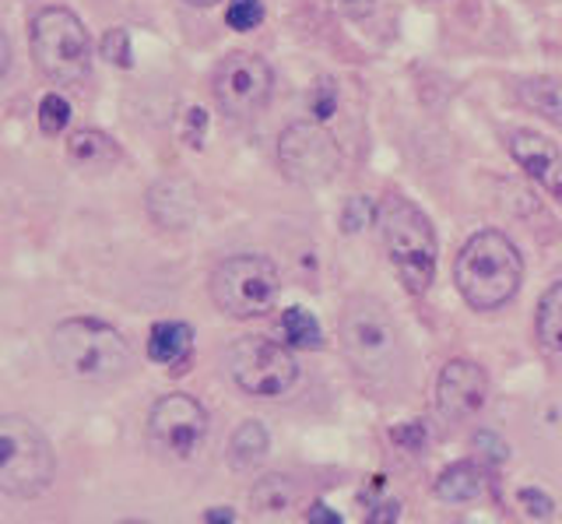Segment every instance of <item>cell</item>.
I'll return each instance as SVG.
<instances>
[{
	"label": "cell",
	"mask_w": 562,
	"mask_h": 524,
	"mask_svg": "<svg viewBox=\"0 0 562 524\" xmlns=\"http://www.w3.org/2000/svg\"><path fill=\"white\" fill-rule=\"evenodd\" d=\"M49 356L57 370L81 383H110L131 370L134 353L113 324L95 317L60 321L49 335Z\"/></svg>",
	"instance_id": "6da1fadb"
},
{
	"label": "cell",
	"mask_w": 562,
	"mask_h": 524,
	"mask_svg": "<svg viewBox=\"0 0 562 524\" xmlns=\"http://www.w3.org/2000/svg\"><path fill=\"white\" fill-rule=\"evenodd\" d=\"M453 282L471 310H499L517 296L524 282V260L514 239L496 230H485L464 243L457 254Z\"/></svg>",
	"instance_id": "7a4b0ae2"
},
{
	"label": "cell",
	"mask_w": 562,
	"mask_h": 524,
	"mask_svg": "<svg viewBox=\"0 0 562 524\" xmlns=\"http://www.w3.org/2000/svg\"><path fill=\"white\" fill-rule=\"evenodd\" d=\"M376 225H380L386 257H391L394 271L401 275L404 289L415 292V296L429 292L432 278H436L439 247H436L432 222L422 215V208H415L408 198L391 194L380 204Z\"/></svg>",
	"instance_id": "3957f363"
},
{
	"label": "cell",
	"mask_w": 562,
	"mask_h": 524,
	"mask_svg": "<svg viewBox=\"0 0 562 524\" xmlns=\"http://www.w3.org/2000/svg\"><path fill=\"white\" fill-rule=\"evenodd\" d=\"M341 345L348 363L356 366V374L376 383V388L391 383L404 366L397 327L376 300L348 303V310L341 313Z\"/></svg>",
	"instance_id": "277c9868"
},
{
	"label": "cell",
	"mask_w": 562,
	"mask_h": 524,
	"mask_svg": "<svg viewBox=\"0 0 562 524\" xmlns=\"http://www.w3.org/2000/svg\"><path fill=\"white\" fill-rule=\"evenodd\" d=\"M57 476V454L46 433L25 415L0 419V489L14 500H32Z\"/></svg>",
	"instance_id": "5b68a950"
},
{
	"label": "cell",
	"mask_w": 562,
	"mask_h": 524,
	"mask_svg": "<svg viewBox=\"0 0 562 524\" xmlns=\"http://www.w3.org/2000/svg\"><path fill=\"white\" fill-rule=\"evenodd\" d=\"M35 67L57 85H78L92 75V40L81 19L67 8H43L32 19Z\"/></svg>",
	"instance_id": "8992f818"
},
{
	"label": "cell",
	"mask_w": 562,
	"mask_h": 524,
	"mask_svg": "<svg viewBox=\"0 0 562 524\" xmlns=\"http://www.w3.org/2000/svg\"><path fill=\"white\" fill-rule=\"evenodd\" d=\"M281 292V275L268 257L236 254L211 271V300L236 321L263 317Z\"/></svg>",
	"instance_id": "52a82bcc"
},
{
	"label": "cell",
	"mask_w": 562,
	"mask_h": 524,
	"mask_svg": "<svg viewBox=\"0 0 562 524\" xmlns=\"http://www.w3.org/2000/svg\"><path fill=\"white\" fill-rule=\"evenodd\" d=\"M225 363L236 388L254 398H278L292 391V383L299 380V366L289 348L263 335H246L233 342Z\"/></svg>",
	"instance_id": "ba28073f"
},
{
	"label": "cell",
	"mask_w": 562,
	"mask_h": 524,
	"mask_svg": "<svg viewBox=\"0 0 562 524\" xmlns=\"http://www.w3.org/2000/svg\"><path fill=\"white\" fill-rule=\"evenodd\" d=\"M278 163L292 183L324 187L338 177L341 152H338V142H334L321 124L299 120V124H289L278 137Z\"/></svg>",
	"instance_id": "9c48e42d"
},
{
	"label": "cell",
	"mask_w": 562,
	"mask_h": 524,
	"mask_svg": "<svg viewBox=\"0 0 562 524\" xmlns=\"http://www.w3.org/2000/svg\"><path fill=\"white\" fill-rule=\"evenodd\" d=\"M207 436V412L198 398L190 394H166L158 398L148 412V441L151 447L172 461L193 458V450L204 444Z\"/></svg>",
	"instance_id": "30bf717a"
},
{
	"label": "cell",
	"mask_w": 562,
	"mask_h": 524,
	"mask_svg": "<svg viewBox=\"0 0 562 524\" xmlns=\"http://www.w3.org/2000/svg\"><path fill=\"white\" fill-rule=\"evenodd\" d=\"M271 67L263 64L257 54H228L218 67L215 78H211V92H215V102L233 116V120H250L257 116L271 99Z\"/></svg>",
	"instance_id": "8fae6325"
},
{
	"label": "cell",
	"mask_w": 562,
	"mask_h": 524,
	"mask_svg": "<svg viewBox=\"0 0 562 524\" xmlns=\"http://www.w3.org/2000/svg\"><path fill=\"white\" fill-rule=\"evenodd\" d=\"M488 401V377L479 363L450 359L436 377V412L447 423H468Z\"/></svg>",
	"instance_id": "7c38bea8"
},
{
	"label": "cell",
	"mask_w": 562,
	"mask_h": 524,
	"mask_svg": "<svg viewBox=\"0 0 562 524\" xmlns=\"http://www.w3.org/2000/svg\"><path fill=\"white\" fill-rule=\"evenodd\" d=\"M506 148L527 177H531L552 201L562 204V148L549 142L544 134L524 131V127L506 134Z\"/></svg>",
	"instance_id": "4fadbf2b"
},
{
	"label": "cell",
	"mask_w": 562,
	"mask_h": 524,
	"mask_svg": "<svg viewBox=\"0 0 562 524\" xmlns=\"http://www.w3.org/2000/svg\"><path fill=\"white\" fill-rule=\"evenodd\" d=\"M193 356V331L183 321H158L148 331V359L169 370H183Z\"/></svg>",
	"instance_id": "5bb4252c"
},
{
	"label": "cell",
	"mask_w": 562,
	"mask_h": 524,
	"mask_svg": "<svg viewBox=\"0 0 562 524\" xmlns=\"http://www.w3.org/2000/svg\"><path fill=\"white\" fill-rule=\"evenodd\" d=\"M67 159L78 163V166H88V169H113L123 152L120 145L113 142L110 134L102 131H75L67 142Z\"/></svg>",
	"instance_id": "9a60e30c"
},
{
	"label": "cell",
	"mask_w": 562,
	"mask_h": 524,
	"mask_svg": "<svg viewBox=\"0 0 562 524\" xmlns=\"http://www.w3.org/2000/svg\"><path fill=\"white\" fill-rule=\"evenodd\" d=\"M485 489V471L474 461H457L436 479V497L447 503H471Z\"/></svg>",
	"instance_id": "2e32d148"
},
{
	"label": "cell",
	"mask_w": 562,
	"mask_h": 524,
	"mask_svg": "<svg viewBox=\"0 0 562 524\" xmlns=\"http://www.w3.org/2000/svg\"><path fill=\"white\" fill-rule=\"evenodd\" d=\"M271 441H268V430H263L260 419H246V423L236 426L233 441H228V461L236 468H254L263 461Z\"/></svg>",
	"instance_id": "e0dca14e"
},
{
	"label": "cell",
	"mask_w": 562,
	"mask_h": 524,
	"mask_svg": "<svg viewBox=\"0 0 562 524\" xmlns=\"http://www.w3.org/2000/svg\"><path fill=\"white\" fill-rule=\"evenodd\" d=\"M535 331L544 348H552V353L562 356V282L544 289L538 313H535Z\"/></svg>",
	"instance_id": "ac0fdd59"
},
{
	"label": "cell",
	"mask_w": 562,
	"mask_h": 524,
	"mask_svg": "<svg viewBox=\"0 0 562 524\" xmlns=\"http://www.w3.org/2000/svg\"><path fill=\"white\" fill-rule=\"evenodd\" d=\"M520 99L527 102L531 110H538L544 120L562 131V81L555 78H531L520 85Z\"/></svg>",
	"instance_id": "d6986e66"
},
{
	"label": "cell",
	"mask_w": 562,
	"mask_h": 524,
	"mask_svg": "<svg viewBox=\"0 0 562 524\" xmlns=\"http://www.w3.org/2000/svg\"><path fill=\"white\" fill-rule=\"evenodd\" d=\"M281 335H285V345H292V348H321L324 345L321 321L303 306H289L281 313Z\"/></svg>",
	"instance_id": "ffe728a7"
},
{
	"label": "cell",
	"mask_w": 562,
	"mask_h": 524,
	"mask_svg": "<svg viewBox=\"0 0 562 524\" xmlns=\"http://www.w3.org/2000/svg\"><path fill=\"white\" fill-rule=\"evenodd\" d=\"M67 124H70V102L60 92L43 96V102H40V127H43V134L57 137V134L67 131Z\"/></svg>",
	"instance_id": "44dd1931"
},
{
	"label": "cell",
	"mask_w": 562,
	"mask_h": 524,
	"mask_svg": "<svg viewBox=\"0 0 562 524\" xmlns=\"http://www.w3.org/2000/svg\"><path fill=\"white\" fill-rule=\"evenodd\" d=\"M225 22L236 32H250L263 22V4L260 0H228L225 4Z\"/></svg>",
	"instance_id": "7402d4cb"
},
{
	"label": "cell",
	"mask_w": 562,
	"mask_h": 524,
	"mask_svg": "<svg viewBox=\"0 0 562 524\" xmlns=\"http://www.w3.org/2000/svg\"><path fill=\"white\" fill-rule=\"evenodd\" d=\"M102 57L116 64V67H131L134 54H131V32L127 29H110L102 36Z\"/></svg>",
	"instance_id": "603a6c76"
},
{
	"label": "cell",
	"mask_w": 562,
	"mask_h": 524,
	"mask_svg": "<svg viewBox=\"0 0 562 524\" xmlns=\"http://www.w3.org/2000/svg\"><path fill=\"white\" fill-rule=\"evenodd\" d=\"M373 219H380V208L369 201V198H351L345 204V212H341V225H345V233H359L362 225H369Z\"/></svg>",
	"instance_id": "cb8c5ba5"
},
{
	"label": "cell",
	"mask_w": 562,
	"mask_h": 524,
	"mask_svg": "<svg viewBox=\"0 0 562 524\" xmlns=\"http://www.w3.org/2000/svg\"><path fill=\"white\" fill-rule=\"evenodd\" d=\"M334 110H338V89H334L330 78H321L313 85V92H310V113L316 120H330Z\"/></svg>",
	"instance_id": "d4e9b609"
},
{
	"label": "cell",
	"mask_w": 562,
	"mask_h": 524,
	"mask_svg": "<svg viewBox=\"0 0 562 524\" xmlns=\"http://www.w3.org/2000/svg\"><path fill=\"white\" fill-rule=\"evenodd\" d=\"M517 500L524 503V511L531 514V517H541V521H544V517H552V506H555V503H552L549 497H544L541 489L524 486L520 493H517Z\"/></svg>",
	"instance_id": "484cf974"
},
{
	"label": "cell",
	"mask_w": 562,
	"mask_h": 524,
	"mask_svg": "<svg viewBox=\"0 0 562 524\" xmlns=\"http://www.w3.org/2000/svg\"><path fill=\"white\" fill-rule=\"evenodd\" d=\"M401 521V503L397 500H380L373 511L366 514V524H397Z\"/></svg>",
	"instance_id": "4316f807"
},
{
	"label": "cell",
	"mask_w": 562,
	"mask_h": 524,
	"mask_svg": "<svg viewBox=\"0 0 562 524\" xmlns=\"http://www.w3.org/2000/svg\"><path fill=\"white\" fill-rule=\"evenodd\" d=\"M187 124H190L187 145H190V148H201V137H204V127H207V113H204V110H190V113H187Z\"/></svg>",
	"instance_id": "83f0119b"
},
{
	"label": "cell",
	"mask_w": 562,
	"mask_h": 524,
	"mask_svg": "<svg viewBox=\"0 0 562 524\" xmlns=\"http://www.w3.org/2000/svg\"><path fill=\"white\" fill-rule=\"evenodd\" d=\"M306 524H345V521L338 517V511H330L324 500H316L310 506V514H306Z\"/></svg>",
	"instance_id": "f1b7e54d"
},
{
	"label": "cell",
	"mask_w": 562,
	"mask_h": 524,
	"mask_svg": "<svg viewBox=\"0 0 562 524\" xmlns=\"http://www.w3.org/2000/svg\"><path fill=\"white\" fill-rule=\"evenodd\" d=\"M394 441H397V444H408L412 450H418L422 444H426V430H422L418 423H415L412 430H394Z\"/></svg>",
	"instance_id": "f546056e"
},
{
	"label": "cell",
	"mask_w": 562,
	"mask_h": 524,
	"mask_svg": "<svg viewBox=\"0 0 562 524\" xmlns=\"http://www.w3.org/2000/svg\"><path fill=\"white\" fill-rule=\"evenodd\" d=\"M204 524H236V514L228 511V506H211L204 514Z\"/></svg>",
	"instance_id": "4dcf8cb0"
},
{
	"label": "cell",
	"mask_w": 562,
	"mask_h": 524,
	"mask_svg": "<svg viewBox=\"0 0 562 524\" xmlns=\"http://www.w3.org/2000/svg\"><path fill=\"white\" fill-rule=\"evenodd\" d=\"M187 4H193V8H211V4H218V0H187Z\"/></svg>",
	"instance_id": "1f68e13d"
},
{
	"label": "cell",
	"mask_w": 562,
	"mask_h": 524,
	"mask_svg": "<svg viewBox=\"0 0 562 524\" xmlns=\"http://www.w3.org/2000/svg\"><path fill=\"white\" fill-rule=\"evenodd\" d=\"M461 524H485V521H479V517H464Z\"/></svg>",
	"instance_id": "d6a6232c"
},
{
	"label": "cell",
	"mask_w": 562,
	"mask_h": 524,
	"mask_svg": "<svg viewBox=\"0 0 562 524\" xmlns=\"http://www.w3.org/2000/svg\"><path fill=\"white\" fill-rule=\"evenodd\" d=\"M120 524H145V521H120Z\"/></svg>",
	"instance_id": "836d02e7"
}]
</instances>
